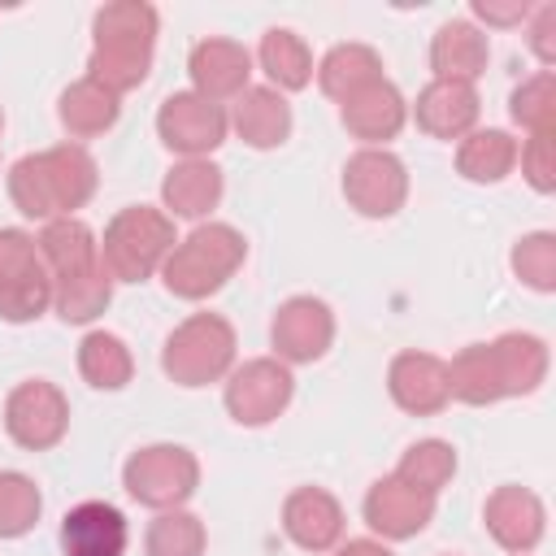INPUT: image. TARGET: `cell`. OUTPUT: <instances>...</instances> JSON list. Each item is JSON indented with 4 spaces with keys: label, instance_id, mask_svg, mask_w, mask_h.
I'll return each instance as SVG.
<instances>
[{
    "label": "cell",
    "instance_id": "15",
    "mask_svg": "<svg viewBox=\"0 0 556 556\" xmlns=\"http://www.w3.org/2000/svg\"><path fill=\"white\" fill-rule=\"evenodd\" d=\"M365 526L387 539V543H404V539H417L430 521H434V495H421L413 491L408 482H400L395 473L378 478L369 491H365Z\"/></svg>",
    "mask_w": 556,
    "mask_h": 556
},
{
    "label": "cell",
    "instance_id": "2",
    "mask_svg": "<svg viewBox=\"0 0 556 556\" xmlns=\"http://www.w3.org/2000/svg\"><path fill=\"white\" fill-rule=\"evenodd\" d=\"M100 187L96 156L83 143H56L9 165V200L30 222L74 217Z\"/></svg>",
    "mask_w": 556,
    "mask_h": 556
},
{
    "label": "cell",
    "instance_id": "1",
    "mask_svg": "<svg viewBox=\"0 0 556 556\" xmlns=\"http://www.w3.org/2000/svg\"><path fill=\"white\" fill-rule=\"evenodd\" d=\"M39 261L52 278V313L70 326L96 321L113 300V278L100 261V239L83 217H56L39 230Z\"/></svg>",
    "mask_w": 556,
    "mask_h": 556
},
{
    "label": "cell",
    "instance_id": "14",
    "mask_svg": "<svg viewBox=\"0 0 556 556\" xmlns=\"http://www.w3.org/2000/svg\"><path fill=\"white\" fill-rule=\"evenodd\" d=\"M482 526H486V534H491L504 552L530 556V552L543 543V534H547V508H543V500H539L530 486L504 482V486H495V491L486 495V504H482Z\"/></svg>",
    "mask_w": 556,
    "mask_h": 556
},
{
    "label": "cell",
    "instance_id": "13",
    "mask_svg": "<svg viewBox=\"0 0 556 556\" xmlns=\"http://www.w3.org/2000/svg\"><path fill=\"white\" fill-rule=\"evenodd\" d=\"M269 343L282 365H313L334 343V313L317 295H291L269 321Z\"/></svg>",
    "mask_w": 556,
    "mask_h": 556
},
{
    "label": "cell",
    "instance_id": "32",
    "mask_svg": "<svg viewBox=\"0 0 556 556\" xmlns=\"http://www.w3.org/2000/svg\"><path fill=\"white\" fill-rule=\"evenodd\" d=\"M452 473H456V447H452L447 439H421V443H413V447L400 456V465H395V478H400V482H408L413 491L434 495V500H439V491L452 482Z\"/></svg>",
    "mask_w": 556,
    "mask_h": 556
},
{
    "label": "cell",
    "instance_id": "12",
    "mask_svg": "<svg viewBox=\"0 0 556 556\" xmlns=\"http://www.w3.org/2000/svg\"><path fill=\"white\" fill-rule=\"evenodd\" d=\"M343 200L361 217H395L408 200V169L387 148H356L343 165Z\"/></svg>",
    "mask_w": 556,
    "mask_h": 556
},
{
    "label": "cell",
    "instance_id": "25",
    "mask_svg": "<svg viewBox=\"0 0 556 556\" xmlns=\"http://www.w3.org/2000/svg\"><path fill=\"white\" fill-rule=\"evenodd\" d=\"M491 352H495V365H500V382H504V400L513 395H534L543 382H547V369H552V352L539 334L530 330H508L500 339H491Z\"/></svg>",
    "mask_w": 556,
    "mask_h": 556
},
{
    "label": "cell",
    "instance_id": "10",
    "mask_svg": "<svg viewBox=\"0 0 556 556\" xmlns=\"http://www.w3.org/2000/svg\"><path fill=\"white\" fill-rule=\"evenodd\" d=\"M4 434L26 452H48L70 434V400L48 378H26L4 395Z\"/></svg>",
    "mask_w": 556,
    "mask_h": 556
},
{
    "label": "cell",
    "instance_id": "20",
    "mask_svg": "<svg viewBox=\"0 0 556 556\" xmlns=\"http://www.w3.org/2000/svg\"><path fill=\"white\" fill-rule=\"evenodd\" d=\"M339 122L365 148H387V139H395L408 122V100L400 96V87L391 78H378L339 104Z\"/></svg>",
    "mask_w": 556,
    "mask_h": 556
},
{
    "label": "cell",
    "instance_id": "8",
    "mask_svg": "<svg viewBox=\"0 0 556 556\" xmlns=\"http://www.w3.org/2000/svg\"><path fill=\"white\" fill-rule=\"evenodd\" d=\"M52 308V278L30 230L0 226V321L26 326Z\"/></svg>",
    "mask_w": 556,
    "mask_h": 556
},
{
    "label": "cell",
    "instance_id": "39",
    "mask_svg": "<svg viewBox=\"0 0 556 556\" xmlns=\"http://www.w3.org/2000/svg\"><path fill=\"white\" fill-rule=\"evenodd\" d=\"M469 13L478 22H486V26H495V30H508V26L530 22L534 9H530V0H473Z\"/></svg>",
    "mask_w": 556,
    "mask_h": 556
},
{
    "label": "cell",
    "instance_id": "11",
    "mask_svg": "<svg viewBox=\"0 0 556 556\" xmlns=\"http://www.w3.org/2000/svg\"><path fill=\"white\" fill-rule=\"evenodd\" d=\"M226 130H230L226 109L195 91H174L156 109V135L182 161H208V152L226 143Z\"/></svg>",
    "mask_w": 556,
    "mask_h": 556
},
{
    "label": "cell",
    "instance_id": "21",
    "mask_svg": "<svg viewBox=\"0 0 556 556\" xmlns=\"http://www.w3.org/2000/svg\"><path fill=\"white\" fill-rule=\"evenodd\" d=\"M130 526L109 500H83L61 517V556H126Z\"/></svg>",
    "mask_w": 556,
    "mask_h": 556
},
{
    "label": "cell",
    "instance_id": "19",
    "mask_svg": "<svg viewBox=\"0 0 556 556\" xmlns=\"http://www.w3.org/2000/svg\"><path fill=\"white\" fill-rule=\"evenodd\" d=\"M282 534L300 552H334L343 543V504L326 486H295L282 500Z\"/></svg>",
    "mask_w": 556,
    "mask_h": 556
},
{
    "label": "cell",
    "instance_id": "38",
    "mask_svg": "<svg viewBox=\"0 0 556 556\" xmlns=\"http://www.w3.org/2000/svg\"><path fill=\"white\" fill-rule=\"evenodd\" d=\"M526 43H530V52L539 56L543 70L556 65V4H539V9L530 13V35H526Z\"/></svg>",
    "mask_w": 556,
    "mask_h": 556
},
{
    "label": "cell",
    "instance_id": "41",
    "mask_svg": "<svg viewBox=\"0 0 556 556\" xmlns=\"http://www.w3.org/2000/svg\"><path fill=\"white\" fill-rule=\"evenodd\" d=\"M0 135H4V113H0Z\"/></svg>",
    "mask_w": 556,
    "mask_h": 556
},
{
    "label": "cell",
    "instance_id": "35",
    "mask_svg": "<svg viewBox=\"0 0 556 556\" xmlns=\"http://www.w3.org/2000/svg\"><path fill=\"white\" fill-rule=\"evenodd\" d=\"M39 513H43V495L35 478L22 469H0V539L30 534Z\"/></svg>",
    "mask_w": 556,
    "mask_h": 556
},
{
    "label": "cell",
    "instance_id": "27",
    "mask_svg": "<svg viewBox=\"0 0 556 556\" xmlns=\"http://www.w3.org/2000/svg\"><path fill=\"white\" fill-rule=\"evenodd\" d=\"M517 139L508 130H495V126H478L469 130L460 143H456V174L465 182H478V187H491V182H504L513 169H517Z\"/></svg>",
    "mask_w": 556,
    "mask_h": 556
},
{
    "label": "cell",
    "instance_id": "28",
    "mask_svg": "<svg viewBox=\"0 0 556 556\" xmlns=\"http://www.w3.org/2000/svg\"><path fill=\"white\" fill-rule=\"evenodd\" d=\"M256 65L265 70V78H269V87L274 91H304L308 83H313V52H308V43L295 35V30H287V26H269L265 35H261V43H256Z\"/></svg>",
    "mask_w": 556,
    "mask_h": 556
},
{
    "label": "cell",
    "instance_id": "24",
    "mask_svg": "<svg viewBox=\"0 0 556 556\" xmlns=\"http://www.w3.org/2000/svg\"><path fill=\"white\" fill-rule=\"evenodd\" d=\"M491 61V43L486 35L469 22V17H452L434 30L430 39V70L434 78H452V83H478V74Z\"/></svg>",
    "mask_w": 556,
    "mask_h": 556
},
{
    "label": "cell",
    "instance_id": "29",
    "mask_svg": "<svg viewBox=\"0 0 556 556\" xmlns=\"http://www.w3.org/2000/svg\"><path fill=\"white\" fill-rule=\"evenodd\" d=\"M317 87H321V96H330V100H348V96H356V91H365L369 83H378L382 78V56L369 48V43H334L321 61H317Z\"/></svg>",
    "mask_w": 556,
    "mask_h": 556
},
{
    "label": "cell",
    "instance_id": "6",
    "mask_svg": "<svg viewBox=\"0 0 556 556\" xmlns=\"http://www.w3.org/2000/svg\"><path fill=\"white\" fill-rule=\"evenodd\" d=\"M235 348H239L235 326L222 313H191L169 330L161 348V369L178 387L226 382V374L235 369Z\"/></svg>",
    "mask_w": 556,
    "mask_h": 556
},
{
    "label": "cell",
    "instance_id": "31",
    "mask_svg": "<svg viewBox=\"0 0 556 556\" xmlns=\"http://www.w3.org/2000/svg\"><path fill=\"white\" fill-rule=\"evenodd\" d=\"M78 374L96 391H122L135 378V356L122 334L113 330H87L78 343Z\"/></svg>",
    "mask_w": 556,
    "mask_h": 556
},
{
    "label": "cell",
    "instance_id": "33",
    "mask_svg": "<svg viewBox=\"0 0 556 556\" xmlns=\"http://www.w3.org/2000/svg\"><path fill=\"white\" fill-rule=\"evenodd\" d=\"M204 547H208V530L187 508L156 513L143 530V552L148 556H204Z\"/></svg>",
    "mask_w": 556,
    "mask_h": 556
},
{
    "label": "cell",
    "instance_id": "17",
    "mask_svg": "<svg viewBox=\"0 0 556 556\" xmlns=\"http://www.w3.org/2000/svg\"><path fill=\"white\" fill-rule=\"evenodd\" d=\"M187 74H191V91L222 104V100H239L252 87V52L239 39H222L208 35L191 48L187 56Z\"/></svg>",
    "mask_w": 556,
    "mask_h": 556
},
{
    "label": "cell",
    "instance_id": "30",
    "mask_svg": "<svg viewBox=\"0 0 556 556\" xmlns=\"http://www.w3.org/2000/svg\"><path fill=\"white\" fill-rule=\"evenodd\" d=\"M447 391H452V400H460L469 408H486V404L504 400V382H500L491 343H469L447 361Z\"/></svg>",
    "mask_w": 556,
    "mask_h": 556
},
{
    "label": "cell",
    "instance_id": "22",
    "mask_svg": "<svg viewBox=\"0 0 556 556\" xmlns=\"http://www.w3.org/2000/svg\"><path fill=\"white\" fill-rule=\"evenodd\" d=\"M226 122H230V130H235L248 148L269 152V148H278V143L291 139V122H295V117H291L287 96L265 83V87H248V91L230 104Z\"/></svg>",
    "mask_w": 556,
    "mask_h": 556
},
{
    "label": "cell",
    "instance_id": "40",
    "mask_svg": "<svg viewBox=\"0 0 556 556\" xmlns=\"http://www.w3.org/2000/svg\"><path fill=\"white\" fill-rule=\"evenodd\" d=\"M334 556H395L382 539H348L334 547Z\"/></svg>",
    "mask_w": 556,
    "mask_h": 556
},
{
    "label": "cell",
    "instance_id": "4",
    "mask_svg": "<svg viewBox=\"0 0 556 556\" xmlns=\"http://www.w3.org/2000/svg\"><path fill=\"white\" fill-rule=\"evenodd\" d=\"M243 261H248V239L230 222H200L165 256L161 282L178 300H208L239 274Z\"/></svg>",
    "mask_w": 556,
    "mask_h": 556
},
{
    "label": "cell",
    "instance_id": "26",
    "mask_svg": "<svg viewBox=\"0 0 556 556\" xmlns=\"http://www.w3.org/2000/svg\"><path fill=\"white\" fill-rule=\"evenodd\" d=\"M56 117H61V126H65V135L78 143V139H96V135H104V130H113L117 126V117H122V96H113L109 87H100L96 78H78V83H70L65 91H61V100H56Z\"/></svg>",
    "mask_w": 556,
    "mask_h": 556
},
{
    "label": "cell",
    "instance_id": "3",
    "mask_svg": "<svg viewBox=\"0 0 556 556\" xmlns=\"http://www.w3.org/2000/svg\"><path fill=\"white\" fill-rule=\"evenodd\" d=\"M156 30H161V17L148 0H113V4L96 9L87 78H96L113 96L135 91L152 70Z\"/></svg>",
    "mask_w": 556,
    "mask_h": 556
},
{
    "label": "cell",
    "instance_id": "18",
    "mask_svg": "<svg viewBox=\"0 0 556 556\" xmlns=\"http://www.w3.org/2000/svg\"><path fill=\"white\" fill-rule=\"evenodd\" d=\"M478 113H482V100H478V87L473 83H452V78H430L417 100H413V122L421 135L430 139H465L469 130H478Z\"/></svg>",
    "mask_w": 556,
    "mask_h": 556
},
{
    "label": "cell",
    "instance_id": "9",
    "mask_svg": "<svg viewBox=\"0 0 556 556\" xmlns=\"http://www.w3.org/2000/svg\"><path fill=\"white\" fill-rule=\"evenodd\" d=\"M291 395H295L291 365H282L278 356H252L226 374L222 404L239 426L256 430V426H269L274 417H282Z\"/></svg>",
    "mask_w": 556,
    "mask_h": 556
},
{
    "label": "cell",
    "instance_id": "7",
    "mask_svg": "<svg viewBox=\"0 0 556 556\" xmlns=\"http://www.w3.org/2000/svg\"><path fill=\"white\" fill-rule=\"evenodd\" d=\"M122 486L135 504H143L152 513H169V508H182L195 495L200 460L182 443H148V447L126 456Z\"/></svg>",
    "mask_w": 556,
    "mask_h": 556
},
{
    "label": "cell",
    "instance_id": "16",
    "mask_svg": "<svg viewBox=\"0 0 556 556\" xmlns=\"http://www.w3.org/2000/svg\"><path fill=\"white\" fill-rule=\"evenodd\" d=\"M387 391L395 400V408L413 413V417H434L452 404L447 391V361L434 352H395L387 365Z\"/></svg>",
    "mask_w": 556,
    "mask_h": 556
},
{
    "label": "cell",
    "instance_id": "36",
    "mask_svg": "<svg viewBox=\"0 0 556 556\" xmlns=\"http://www.w3.org/2000/svg\"><path fill=\"white\" fill-rule=\"evenodd\" d=\"M513 274L521 278V287L552 295L556 291V235L552 230H530L513 243Z\"/></svg>",
    "mask_w": 556,
    "mask_h": 556
},
{
    "label": "cell",
    "instance_id": "37",
    "mask_svg": "<svg viewBox=\"0 0 556 556\" xmlns=\"http://www.w3.org/2000/svg\"><path fill=\"white\" fill-rule=\"evenodd\" d=\"M517 165H521V178L530 182V191L552 195L556 191V130L552 135H526L517 148Z\"/></svg>",
    "mask_w": 556,
    "mask_h": 556
},
{
    "label": "cell",
    "instance_id": "34",
    "mask_svg": "<svg viewBox=\"0 0 556 556\" xmlns=\"http://www.w3.org/2000/svg\"><path fill=\"white\" fill-rule=\"evenodd\" d=\"M508 117L526 135H552L556 130V74L539 70V74L521 78L508 96Z\"/></svg>",
    "mask_w": 556,
    "mask_h": 556
},
{
    "label": "cell",
    "instance_id": "5",
    "mask_svg": "<svg viewBox=\"0 0 556 556\" xmlns=\"http://www.w3.org/2000/svg\"><path fill=\"white\" fill-rule=\"evenodd\" d=\"M174 217L156 204H126L100 235V261L113 282H148L174 252Z\"/></svg>",
    "mask_w": 556,
    "mask_h": 556
},
{
    "label": "cell",
    "instance_id": "23",
    "mask_svg": "<svg viewBox=\"0 0 556 556\" xmlns=\"http://www.w3.org/2000/svg\"><path fill=\"white\" fill-rule=\"evenodd\" d=\"M222 191H226V178L213 161H178L161 178V204L169 217H182V222L208 217L222 204Z\"/></svg>",
    "mask_w": 556,
    "mask_h": 556
}]
</instances>
